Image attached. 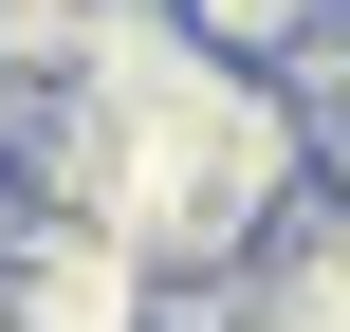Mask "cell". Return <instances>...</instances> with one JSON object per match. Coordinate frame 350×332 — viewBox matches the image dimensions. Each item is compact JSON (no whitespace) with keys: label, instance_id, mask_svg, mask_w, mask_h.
Listing matches in <instances>:
<instances>
[{"label":"cell","instance_id":"1","mask_svg":"<svg viewBox=\"0 0 350 332\" xmlns=\"http://www.w3.org/2000/svg\"><path fill=\"white\" fill-rule=\"evenodd\" d=\"M129 314H148V259H129L111 222L0 203V332H129Z\"/></svg>","mask_w":350,"mask_h":332},{"label":"cell","instance_id":"2","mask_svg":"<svg viewBox=\"0 0 350 332\" xmlns=\"http://www.w3.org/2000/svg\"><path fill=\"white\" fill-rule=\"evenodd\" d=\"M314 18H332V0H166V37H185V55H221V74H277Z\"/></svg>","mask_w":350,"mask_h":332}]
</instances>
